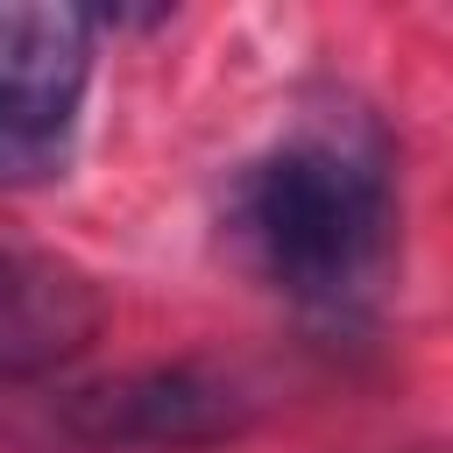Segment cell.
I'll return each mask as SVG.
<instances>
[{
  "label": "cell",
  "mask_w": 453,
  "mask_h": 453,
  "mask_svg": "<svg viewBox=\"0 0 453 453\" xmlns=\"http://www.w3.org/2000/svg\"><path fill=\"white\" fill-rule=\"evenodd\" d=\"M226 255L297 319L361 326L403 248L396 142L368 106H304L219 191Z\"/></svg>",
  "instance_id": "1"
},
{
  "label": "cell",
  "mask_w": 453,
  "mask_h": 453,
  "mask_svg": "<svg viewBox=\"0 0 453 453\" xmlns=\"http://www.w3.org/2000/svg\"><path fill=\"white\" fill-rule=\"evenodd\" d=\"M262 396L219 361H134L50 396L42 432L78 453H198L255 425Z\"/></svg>",
  "instance_id": "2"
},
{
  "label": "cell",
  "mask_w": 453,
  "mask_h": 453,
  "mask_svg": "<svg viewBox=\"0 0 453 453\" xmlns=\"http://www.w3.org/2000/svg\"><path fill=\"white\" fill-rule=\"evenodd\" d=\"M99 14L0 7V184H50L71 170L92 92Z\"/></svg>",
  "instance_id": "3"
},
{
  "label": "cell",
  "mask_w": 453,
  "mask_h": 453,
  "mask_svg": "<svg viewBox=\"0 0 453 453\" xmlns=\"http://www.w3.org/2000/svg\"><path fill=\"white\" fill-rule=\"evenodd\" d=\"M106 326V297L78 262L0 248V389L64 375Z\"/></svg>",
  "instance_id": "4"
}]
</instances>
